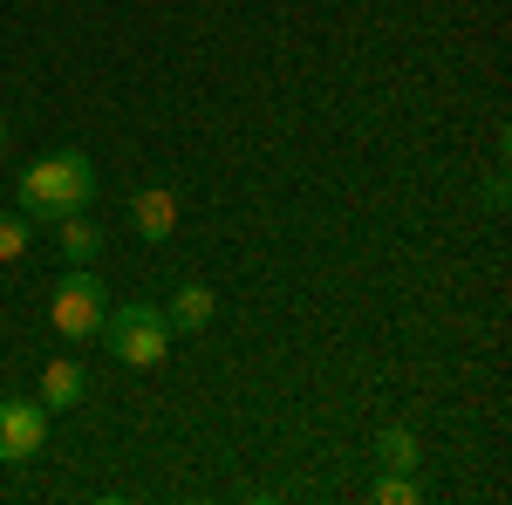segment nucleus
<instances>
[{
	"label": "nucleus",
	"instance_id": "obj_4",
	"mask_svg": "<svg viewBox=\"0 0 512 505\" xmlns=\"http://www.w3.org/2000/svg\"><path fill=\"white\" fill-rule=\"evenodd\" d=\"M48 444V410L28 396H0V465H28Z\"/></svg>",
	"mask_w": 512,
	"mask_h": 505
},
{
	"label": "nucleus",
	"instance_id": "obj_10",
	"mask_svg": "<svg viewBox=\"0 0 512 505\" xmlns=\"http://www.w3.org/2000/svg\"><path fill=\"white\" fill-rule=\"evenodd\" d=\"M28 239H35V219L7 212V219H0V260H21V253H28Z\"/></svg>",
	"mask_w": 512,
	"mask_h": 505
},
{
	"label": "nucleus",
	"instance_id": "obj_7",
	"mask_svg": "<svg viewBox=\"0 0 512 505\" xmlns=\"http://www.w3.org/2000/svg\"><path fill=\"white\" fill-rule=\"evenodd\" d=\"M130 226H137V239H171V226H178V198L164 192V185H144V192L130 198Z\"/></svg>",
	"mask_w": 512,
	"mask_h": 505
},
{
	"label": "nucleus",
	"instance_id": "obj_11",
	"mask_svg": "<svg viewBox=\"0 0 512 505\" xmlns=\"http://www.w3.org/2000/svg\"><path fill=\"white\" fill-rule=\"evenodd\" d=\"M369 499H376V505H410V499H417V478H410V471H390V478L369 485Z\"/></svg>",
	"mask_w": 512,
	"mask_h": 505
},
{
	"label": "nucleus",
	"instance_id": "obj_12",
	"mask_svg": "<svg viewBox=\"0 0 512 505\" xmlns=\"http://www.w3.org/2000/svg\"><path fill=\"white\" fill-rule=\"evenodd\" d=\"M0 144H7V123H0Z\"/></svg>",
	"mask_w": 512,
	"mask_h": 505
},
{
	"label": "nucleus",
	"instance_id": "obj_1",
	"mask_svg": "<svg viewBox=\"0 0 512 505\" xmlns=\"http://www.w3.org/2000/svg\"><path fill=\"white\" fill-rule=\"evenodd\" d=\"M14 198H21L14 212L35 219V226H55V219H69V212H89V198H96V164H89L82 151L35 157V164L21 171Z\"/></svg>",
	"mask_w": 512,
	"mask_h": 505
},
{
	"label": "nucleus",
	"instance_id": "obj_8",
	"mask_svg": "<svg viewBox=\"0 0 512 505\" xmlns=\"http://www.w3.org/2000/svg\"><path fill=\"white\" fill-rule=\"evenodd\" d=\"M55 226H62V260H69V267H89V260L103 253V226H96V219L69 212V219H55Z\"/></svg>",
	"mask_w": 512,
	"mask_h": 505
},
{
	"label": "nucleus",
	"instance_id": "obj_2",
	"mask_svg": "<svg viewBox=\"0 0 512 505\" xmlns=\"http://www.w3.org/2000/svg\"><path fill=\"white\" fill-rule=\"evenodd\" d=\"M96 335H103V349L117 355V362H130V369H158L164 355H171V321H164V308H151V301L110 308Z\"/></svg>",
	"mask_w": 512,
	"mask_h": 505
},
{
	"label": "nucleus",
	"instance_id": "obj_6",
	"mask_svg": "<svg viewBox=\"0 0 512 505\" xmlns=\"http://www.w3.org/2000/svg\"><path fill=\"white\" fill-rule=\"evenodd\" d=\"M212 314H219V294L205 280H185L178 301L164 308V321H171V335H198V328H212Z\"/></svg>",
	"mask_w": 512,
	"mask_h": 505
},
{
	"label": "nucleus",
	"instance_id": "obj_5",
	"mask_svg": "<svg viewBox=\"0 0 512 505\" xmlns=\"http://www.w3.org/2000/svg\"><path fill=\"white\" fill-rule=\"evenodd\" d=\"M76 403H89V369L62 355L41 369V410H76Z\"/></svg>",
	"mask_w": 512,
	"mask_h": 505
},
{
	"label": "nucleus",
	"instance_id": "obj_9",
	"mask_svg": "<svg viewBox=\"0 0 512 505\" xmlns=\"http://www.w3.org/2000/svg\"><path fill=\"white\" fill-rule=\"evenodd\" d=\"M376 465H390V471H417V430H376Z\"/></svg>",
	"mask_w": 512,
	"mask_h": 505
},
{
	"label": "nucleus",
	"instance_id": "obj_3",
	"mask_svg": "<svg viewBox=\"0 0 512 505\" xmlns=\"http://www.w3.org/2000/svg\"><path fill=\"white\" fill-rule=\"evenodd\" d=\"M103 314H110V287H103L89 267H69L62 280H55V294H48V321H55L62 342H89V335L103 328Z\"/></svg>",
	"mask_w": 512,
	"mask_h": 505
}]
</instances>
